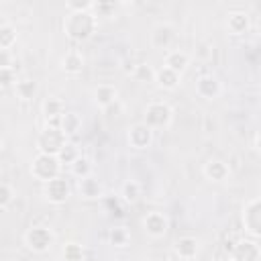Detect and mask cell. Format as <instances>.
I'll return each mask as SVG.
<instances>
[{
    "label": "cell",
    "mask_w": 261,
    "mask_h": 261,
    "mask_svg": "<svg viewBox=\"0 0 261 261\" xmlns=\"http://www.w3.org/2000/svg\"><path fill=\"white\" fill-rule=\"evenodd\" d=\"M98 29L94 12H67L63 18V33L73 41H88Z\"/></svg>",
    "instance_id": "cell-1"
},
{
    "label": "cell",
    "mask_w": 261,
    "mask_h": 261,
    "mask_svg": "<svg viewBox=\"0 0 261 261\" xmlns=\"http://www.w3.org/2000/svg\"><path fill=\"white\" fill-rule=\"evenodd\" d=\"M61 163L55 155H45V153H37L31 161V175L35 179H39L41 184H47L55 177H59L61 171Z\"/></svg>",
    "instance_id": "cell-2"
},
{
    "label": "cell",
    "mask_w": 261,
    "mask_h": 261,
    "mask_svg": "<svg viewBox=\"0 0 261 261\" xmlns=\"http://www.w3.org/2000/svg\"><path fill=\"white\" fill-rule=\"evenodd\" d=\"M22 241H24V245H27L29 251H33L37 255H43V253H47L55 245V232L49 226L35 224V226H31L24 232Z\"/></svg>",
    "instance_id": "cell-3"
},
{
    "label": "cell",
    "mask_w": 261,
    "mask_h": 261,
    "mask_svg": "<svg viewBox=\"0 0 261 261\" xmlns=\"http://www.w3.org/2000/svg\"><path fill=\"white\" fill-rule=\"evenodd\" d=\"M173 120V110L167 102L163 100H155V102H149L147 108H145V114H143V122L153 128V130H159V128H167Z\"/></svg>",
    "instance_id": "cell-4"
},
{
    "label": "cell",
    "mask_w": 261,
    "mask_h": 261,
    "mask_svg": "<svg viewBox=\"0 0 261 261\" xmlns=\"http://www.w3.org/2000/svg\"><path fill=\"white\" fill-rule=\"evenodd\" d=\"M67 135L57 126H45L37 137V151L45 155H59V151L65 147Z\"/></svg>",
    "instance_id": "cell-5"
},
{
    "label": "cell",
    "mask_w": 261,
    "mask_h": 261,
    "mask_svg": "<svg viewBox=\"0 0 261 261\" xmlns=\"http://www.w3.org/2000/svg\"><path fill=\"white\" fill-rule=\"evenodd\" d=\"M43 196H45V200L49 204H55V206L65 204L67 198L71 196V186H69V181L65 177L59 175V177L43 184Z\"/></svg>",
    "instance_id": "cell-6"
},
{
    "label": "cell",
    "mask_w": 261,
    "mask_h": 261,
    "mask_svg": "<svg viewBox=\"0 0 261 261\" xmlns=\"http://www.w3.org/2000/svg\"><path fill=\"white\" fill-rule=\"evenodd\" d=\"M243 226L249 234L261 239V198L249 200L243 206Z\"/></svg>",
    "instance_id": "cell-7"
},
{
    "label": "cell",
    "mask_w": 261,
    "mask_h": 261,
    "mask_svg": "<svg viewBox=\"0 0 261 261\" xmlns=\"http://www.w3.org/2000/svg\"><path fill=\"white\" fill-rule=\"evenodd\" d=\"M126 141L133 149L137 151H145L153 145V128H149L145 122H137L133 126H128L126 130Z\"/></svg>",
    "instance_id": "cell-8"
},
{
    "label": "cell",
    "mask_w": 261,
    "mask_h": 261,
    "mask_svg": "<svg viewBox=\"0 0 261 261\" xmlns=\"http://www.w3.org/2000/svg\"><path fill=\"white\" fill-rule=\"evenodd\" d=\"M230 259H234V261H261V247L251 239H241L232 245Z\"/></svg>",
    "instance_id": "cell-9"
},
{
    "label": "cell",
    "mask_w": 261,
    "mask_h": 261,
    "mask_svg": "<svg viewBox=\"0 0 261 261\" xmlns=\"http://www.w3.org/2000/svg\"><path fill=\"white\" fill-rule=\"evenodd\" d=\"M167 228H169V220H167V216H165L163 212L153 210V212H147V216L143 218V230H145L151 239H161V237H165Z\"/></svg>",
    "instance_id": "cell-10"
},
{
    "label": "cell",
    "mask_w": 261,
    "mask_h": 261,
    "mask_svg": "<svg viewBox=\"0 0 261 261\" xmlns=\"http://www.w3.org/2000/svg\"><path fill=\"white\" fill-rule=\"evenodd\" d=\"M175 41V29L169 22H159L151 31V45L159 51H169V47Z\"/></svg>",
    "instance_id": "cell-11"
},
{
    "label": "cell",
    "mask_w": 261,
    "mask_h": 261,
    "mask_svg": "<svg viewBox=\"0 0 261 261\" xmlns=\"http://www.w3.org/2000/svg\"><path fill=\"white\" fill-rule=\"evenodd\" d=\"M222 92V86L218 82V77L214 75H200L196 80V94L204 100H216Z\"/></svg>",
    "instance_id": "cell-12"
},
{
    "label": "cell",
    "mask_w": 261,
    "mask_h": 261,
    "mask_svg": "<svg viewBox=\"0 0 261 261\" xmlns=\"http://www.w3.org/2000/svg\"><path fill=\"white\" fill-rule=\"evenodd\" d=\"M202 173H204L206 179H210V181H214V184H222V181L228 179L230 167H228L222 159H208V161L204 163V167H202Z\"/></svg>",
    "instance_id": "cell-13"
},
{
    "label": "cell",
    "mask_w": 261,
    "mask_h": 261,
    "mask_svg": "<svg viewBox=\"0 0 261 261\" xmlns=\"http://www.w3.org/2000/svg\"><path fill=\"white\" fill-rule=\"evenodd\" d=\"M41 112L47 120V126H57L61 124V116L65 114V108H63V102L59 98H47L41 106Z\"/></svg>",
    "instance_id": "cell-14"
},
{
    "label": "cell",
    "mask_w": 261,
    "mask_h": 261,
    "mask_svg": "<svg viewBox=\"0 0 261 261\" xmlns=\"http://www.w3.org/2000/svg\"><path fill=\"white\" fill-rule=\"evenodd\" d=\"M77 192H80V198H84V200H98L104 196V186L98 177L90 175V177H84L77 181Z\"/></svg>",
    "instance_id": "cell-15"
},
{
    "label": "cell",
    "mask_w": 261,
    "mask_h": 261,
    "mask_svg": "<svg viewBox=\"0 0 261 261\" xmlns=\"http://www.w3.org/2000/svg\"><path fill=\"white\" fill-rule=\"evenodd\" d=\"M198 251H200V243L196 237H179L173 245V253L184 261L194 259L198 255Z\"/></svg>",
    "instance_id": "cell-16"
},
{
    "label": "cell",
    "mask_w": 261,
    "mask_h": 261,
    "mask_svg": "<svg viewBox=\"0 0 261 261\" xmlns=\"http://www.w3.org/2000/svg\"><path fill=\"white\" fill-rule=\"evenodd\" d=\"M163 65L181 75V73L188 69V65H190V55H188L186 51H181V49H171V51L165 53Z\"/></svg>",
    "instance_id": "cell-17"
},
{
    "label": "cell",
    "mask_w": 261,
    "mask_h": 261,
    "mask_svg": "<svg viewBox=\"0 0 261 261\" xmlns=\"http://www.w3.org/2000/svg\"><path fill=\"white\" fill-rule=\"evenodd\" d=\"M251 27V20H249V14L247 12H241V10H234V12H228V18H226V31L234 37L239 35H245Z\"/></svg>",
    "instance_id": "cell-18"
},
{
    "label": "cell",
    "mask_w": 261,
    "mask_h": 261,
    "mask_svg": "<svg viewBox=\"0 0 261 261\" xmlns=\"http://www.w3.org/2000/svg\"><path fill=\"white\" fill-rule=\"evenodd\" d=\"M116 100H118V90L112 84H100V86H96V90H94V102L102 110L108 108L110 104H114Z\"/></svg>",
    "instance_id": "cell-19"
},
{
    "label": "cell",
    "mask_w": 261,
    "mask_h": 261,
    "mask_svg": "<svg viewBox=\"0 0 261 261\" xmlns=\"http://www.w3.org/2000/svg\"><path fill=\"white\" fill-rule=\"evenodd\" d=\"M61 69H63L65 73H69V75L82 73V69H84V57H82V53L75 51V49L67 51V53L61 57Z\"/></svg>",
    "instance_id": "cell-20"
},
{
    "label": "cell",
    "mask_w": 261,
    "mask_h": 261,
    "mask_svg": "<svg viewBox=\"0 0 261 261\" xmlns=\"http://www.w3.org/2000/svg\"><path fill=\"white\" fill-rule=\"evenodd\" d=\"M179 80H181V75L179 73H175V71H171L169 67H159L157 69V75H155V84L161 88V90H175L177 86H179Z\"/></svg>",
    "instance_id": "cell-21"
},
{
    "label": "cell",
    "mask_w": 261,
    "mask_h": 261,
    "mask_svg": "<svg viewBox=\"0 0 261 261\" xmlns=\"http://www.w3.org/2000/svg\"><path fill=\"white\" fill-rule=\"evenodd\" d=\"M14 94H16L18 100L29 102V100H33V98L39 94V84H37L33 77H22V80L16 82V86H14Z\"/></svg>",
    "instance_id": "cell-22"
},
{
    "label": "cell",
    "mask_w": 261,
    "mask_h": 261,
    "mask_svg": "<svg viewBox=\"0 0 261 261\" xmlns=\"http://www.w3.org/2000/svg\"><path fill=\"white\" fill-rule=\"evenodd\" d=\"M69 171H71V175H75L77 179H84V177L94 175V163H92V159H90L88 155H80V157L75 159V163L69 165Z\"/></svg>",
    "instance_id": "cell-23"
},
{
    "label": "cell",
    "mask_w": 261,
    "mask_h": 261,
    "mask_svg": "<svg viewBox=\"0 0 261 261\" xmlns=\"http://www.w3.org/2000/svg\"><path fill=\"white\" fill-rule=\"evenodd\" d=\"M59 128H61L67 137L77 135V133L82 130V116H80L77 112H65V114L61 116V124H59Z\"/></svg>",
    "instance_id": "cell-24"
},
{
    "label": "cell",
    "mask_w": 261,
    "mask_h": 261,
    "mask_svg": "<svg viewBox=\"0 0 261 261\" xmlns=\"http://www.w3.org/2000/svg\"><path fill=\"white\" fill-rule=\"evenodd\" d=\"M141 198V184L137 179H126L120 186V200L124 204H135Z\"/></svg>",
    "instance_id": "cell-25"
},
{
    "label": "cell",
    "mask_w": 261,
    "mask_h": 261,
    "mask_svg": "<svg viewBox=\"0 0 261 261\" xmlns=\"http://www.w3.org/2000/svg\"><path fill=\"white\" fill-rule=\"evenodd\" d=\"M14 43H16V29L10 22L2 20L0 22V51H10Z\"/></svg>",
    "instance_id": "cell-26"
},
{
    "label": "cell",
    "mask_w": 261,
    "mask_h": 261,
    "mask_svg": "<svg viewBox=\"0 0 261 261\" xmlns=\"http://www.w3.org/2000/svg\"><path fill=\"white\" fill-rule=\"evenodd\" d=\"M130 75L139 84H153L155 82V75H157V69H153L149 63H139V65L133 67Z\"/></svg>",
    "instance_id": "cell-27"
},
{
    "label": "cell",
    "mask_w": 261,
    "mask_h": 261,
    "mask_svg": "<svg viewBox=\"0 0 261 261\" xmlns=\"http://www.w3.org/2000/svg\"><path fill=\"white\" fill-rule=\"evenodd\" d=\"M61 261H84L86 259V253H84V247L77 245V243H65L63 249H61Z\"/></svg>",
    "instance_id": "cell-28"
},
{
    "label": "cell",
    "mask_w": 261,
    "mask_h": 261,
    "mask_svg": "<svg viewBox=\"0 0 261 261\" xmlns=\"http://www.w3.org/2000/svg\"><path fill=\"white\" fill-rule=\"evenodd\" d=\"M80 155H82V151H80L73 143H69V141H67V143H65V147L59 151L57 159H59V163H61V165H73V163H75V159H77Z\"/></svg>",
    "instance_id": "cell-29"
},
{
    "label": "cell",
    "mask_w": 261,
    "mask_h": 261,
    "mask_svg": "<svg viewBox=\"0 0 261 261\" xmlns=\"http://www.w3.org/2000/svg\"><path fill=\"white\" fill-rule=\"evenodd\" d=\"M108 243H110L112 247H126V243H128V230H126L124 226H114V228H110V232H108Z\"/></svg>",
    "instance_id": "cell-30"
},
{
    "label": "cell",
    "mask_w": 261,
    "mask_h": 261,
    "mask_svg": "<svg viewBox=\"0 0 261 261\" xmlns=\"http://www.w3.org/2000/svg\"><path fill=\"white\" fill-rule=\"evenodd\" d=\"M14 198H16V190L8 181H2L0 184V210H8V206L14 202Z\"/></svg>",
    "instance_id": "cell-31"
},
{
    "label": "cell",
    "mask_w": 261,
    "mask_h": 261,
    "mask_svg": "<svg viewBox=\"0 0 261 261\" xmlns=\"http://www.w3.org/2000/svg\"><path fill=\"white\" fill-rule=\"evenodd\" d=\"M16 71L14 69H8V67H0V88L2 90H8V88H14L16 86Z\"/></svg>",
    "instance_id": "cell-32"
},
{
    "label": "cell",
    "mask_w": 261,
    "mask_h": 261,
    "mask_svg": "<svg viewBox=\"0 0 261 261\" xmlns=\"http://www.w3.org/2000/svg\"><path fill=\"white\" fill-rule=\"evenodd\" d=\"M67 12H92L94 10V2L90 0H69L65 4Z\"/></svg>",
    "instance_id": "cell-33"
},
{
    "label": "cell",
    "mask_w": 261,
    "mask_h": 261,
    "mask_svg": "<svg viewBox=\"0 0 261 261\" xmlns=\"http://www.w3.org/2000/svg\"><path fill=\"white\" fill-rule=\"evenodd\" d=\"M118 8L116 2H94V14L96 16H112V12Z\"/></svg>",
    "instance_id": "cell-34"
},
{
    "label": "cell",
    "mask_w": 261,
    "mask_h": 261,
    "mask_svg": "<svg viewBox=\"0 0 261 261\" xmlns=\"http://www.w3.org/2000/svg\"><path fill=\"white\" fill-rule=\"evenodd\" d=\"M122 110H124L122 102H120V100H116L114 104H110L108 108H104V114H106L108 118H118V116L122 114Z\"/></svg>",
    "instance_id": "cell-35"
},
{
    "label": "cell",
    "mask_w": 261,
    "mask_h": 261,
    "mask_svg": "<svg viewBox=\"0 0 261 261\" xmlns=\"http://www.w3.org/2000/svg\"><path fill=\"white\" fill-rule=\"evenodd\" d=\"M0 67H8V69H14V63H12L10 51H0Z\"/></svg>",
    "instance_id": "cell-36"
},
{
    "label": "cell",
    "mask_w": 261,
    "mask_h": 261,
    "mask_svg": "<svg viewBox=\"0 0 261 261\" xmlns=\"http://www.w3.org/2000/svg\"><path fill=\"white\" fill-rule=\"evenodd\" d=\"M255 151L261 155V130L257 133V137H255Z\"/></svg>",
    "instance_id": "cell-37"
},
{
    "label": "cell",
    "mask_w": 261,
    "mask_h": 261,
    "mask_svg": "<svg viewBox=\"0 0 261 261\" xmlns=\"http://www.w3.org/2000/svg\"><path fill=\"white\" fill-rule=\"evenodd\" d=\"M228 261H234V259H228Z\"/></svg>",
    "instance_id": "cell-38"
},
{
    "label": "cell",
    "mask_w": 261,
    "mask_h": 261,
    "mask_svg": "<svg viewBox=\"0 0 261 261\" xmlns=\"http://www.w3.org/2000/svg\"><path fill=\"white\" fill-rule=\"evenodd\" d=\"M259 198H261V196H259Z\"/></svg>",
    "instance_id": "cell-39"
}]
</instances>
